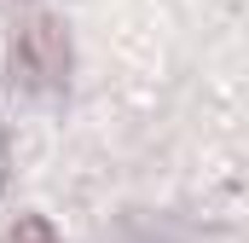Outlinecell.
<instances>
[{
  "label": "cell",
  "mask_w": 249,
  "mask_h": 243,
  "mask_svg": "<svg viewBox=\"0 0 249 243\" xmlns=\"http://www.w3.org/2000/svg\"><path fill=\"white\" fill-rule=\"evenodd\" d=\"M12 64H23V75H29V81H58L64 64H70L58 23H29V29H23V41H18V52H12Z\"/></svg>",
  "instance_id": "cell-1"
},
{
  "label": "cell",
  "mask_w": 249,
  "mask_h": 243,
  "mask_svg": "<svg viewBox=\"0 0 249 243\" xmlns=\"http://www.w3.org/2000/svg\"><path fill=\"white\" fill-rule=\"evenodd\" d=\"M12 243H58V238H53V226H47V220H23V226L12 232Z\"/></svg>",
  "instance_id": "cell-2"
}]
</instances>
